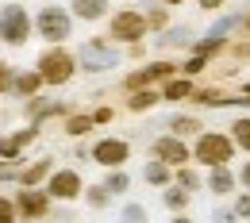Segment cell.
<instances>
[{
	"mask_svg": "<svg viewBox=\"0 0 250 223\" xmlns=\"http://www.w3.org/2000/svg\"><path fill=\"white\" fill-rule=\"evenodd\" d=\"M35 69H39V77H42L46 89H65V85L81 73L77 50H73V46H42L39 58H35Z\"/></svg>",
	"mask_w": 250,
	"mask_h": 223,
	"instance_id": "6da1fadb",
	"label": "cell"
},
{
	"mask_svg": "<svg viewBox=\"0 0 250 223\" xmlns=\"http://www.w3.org/2000/svg\"><path fill=\"white\" fill-rule=\"evenodd\" d=\"M235 154H239V146H235L231 131H200L192 139V165H200V169L235 165Z\"/></svg>",
	"mask_w": 250,
	"mask_h": 223,
	"instance_id": "7a4b0ae2",
	"label": "cell"
},
{
	"mask_svg": "<svg viewBox=\"0 0 250 223\" xmlns=\"http://www.w3.org/2000/svg\"><path fill=\"white\" fill-rule=\"evenodd\" d=\"M73 50H77L81 73H108V69H116V65L127 58L124 46H116L108 35H89V39H81Z\"/></svg>",
	"mask_w": 250,
	"mask_h": 223,
	"instance_id": "3957f363",
	"label": "cell"
},
{
	"mask_svg": "<svg viewBox=\"0 0 250 223\" xmlns=\"http://www.w3.org/2000/svg\"><path fill=\"white\" fill-rule=\"evenodd\" d=\"M73 23L77 20L65 4H42L35 12V39H42V46H69Z\"/></svg>",
	"mask_w": 250,
	"mask_h": 223,
	"instance_id": "277c9868",
	"label": "cell"
},
{
	"mask_svg": "<svg viewBox=\"0 0 250 223\" xmlns=\"http://www.w3.org/2000/svg\"><path fill=\"white\" fill-rule=\"evenodd\" d=\"M104 35L116 42V46H135V42H146L150 39V27H146V12L127 4V8H116L104 23Z\"/></svg>",
	"mask_w": 250,
	"mask_h": 223,
	"instance_id": "5b68a950",
	"label": "cell"
},
{
	"mask_svg": "<svg viewBox=\"0 0 250 223\" xmlns=\"http://www.w3.org/2000/svg\"><path fill=\"white\" fill-rule=\"evenodd\" d=\"M35 39V12H27L23 4H4L0 8V42L12 50H23Z\"/></svg>",
	"mask_w": 250,
	"mask_h": 223,
	"instance_id": "8992f818",
	"label": "cell"
},
{
	"mask_svg": "<svg viewBox=\"0 0 250 223\" xmlns=\"http://www.w3.org/2000/svg\"><path fill=\"white\" fill-rule=\"evenodd\" d=\"M42 189L50 192L54 204H77V200H85V189H89V185H85L81 169H73V165H58Z\"/></svg>",
	"mask_w": 250,
	"mask_h": 223,
	"instance_id": "52a82bcc",
	"label": "cell"
},
{
	"mask_svg": "<svg viewBox=\"0 0 250 223\" xmlns=\"http://www.w3.org/2000/svg\"><path fill=\"white\" fill-rule=\"evenodd\" d=\"M150 158L166 162V165H173V169L192 165V142H188V139H177V135H169V131H162V135L150 139Z\"/></svg>",
	"mask_w": 250,
	"mask_h": 223,
	"instance_id": "ba28073f",
	"label": "cell"
},
{
	"mask_svg": "<svg viewBox=\"0 0 250 223\" xmlns=\"http://www.w3.org/2000/svg\"><path fill=\"white\" fill-rule=\"evenodd\" d=\"M12 200H16L20 220H23V223H42V220L54 216V200H50V192H46V189H16V192H12Z\"/></svg>",
	"mask_w": 250,
	"mask_h": 223,
	"instance_id": "9c48e42d",
	"label": "cell"
},
{
	"mask_svg": "<svg viewBox=\"0 0 250 223\" xmlns=\"http://www.w3.org/2000/svg\"><path fill=\"white\" fill-rule=\"evenodd\" d=\"M93 162L100 169H127L131 162V142L120 139V135H104L93 142Z\"/></svg>",
	"mask_w": 250,
	"mask_h": 223,
	"instance_id": "30bf717a",
	"label": "cell"
},
{
	"mask_svg": "<svg viewBox=\"0 0 250 223\" xmlns=\"http://www.w3.org/2000/svg\"><path fill=\"white\" fill-rule=\"evenodd\" d=\"M69 112H77L69 100H46V96H31V100H23V120L35 123V127H46L50 120H65Z\"/></svg>",
	"mask_w": 250,
	"mask_h": 223,
	"instance_id": "8fae6325",
	"label": "cell"
},
{
	"mask_svg": "<svg viewBox=\"0 0 250 223\" xmlns=\"http://www.w3.org/2000/svg\"><path fill=\"white\" fill-rule=\"evenodd\" d=\"M39 135H42V127H35V123H23L20 131L0 135V162H23L27 146H31Z\"/></svg>",
	"mask_w": 250,
	"mask_h": 223,
	"instance_id": "7c38bea8",
	"label": "cell"
},
{
	"mask_svg": "<svg viewBox=\"0 0 250 223\" xmlns=\"http://www.w3.org/2000/svg\"><path fill=\"white\" fill-rule=\"evenodd\" d=\"M204 189L216 200H231L239 192V169L235 165H219V169H204Z\"/></svg>",
	"mask_w": 250,
	"mask_h": 223,
	"instance_id": "4fadbf2b",
	"label": "cell"
},
{
	"mask_svg": "<svg viewBox=\"0 0 250 223\" xmlns=\"http://www.w3.org/2000/svg\"><path fill=\"white\" fill-rule=\"evenodd\" d=\"M54 169H58V165H54L50 154H42V158H35V162H23V165H20V177H16V189H42Z\"/></svg>",
	"mask_w": 250,
	"mask_h": 223,
	"instance_id": "5bb4252c",
	"label": "cell"
},
{
	"mask_svg": "<svg viewBox=\"0 0 250 223\" xmlns=\"http://www.w3.org/2000/svg\"><path fill=\"white\" fill-rule=\"evenodd\" d=\"M65 8L73 12L77 23H108V16L116 12L112 0H69Z\"/></svg>",
	"mask_w": 250,
	"mask_h": 223,
	"instance_id": "9a60e30c",
	"label": "cell"
},
{
	"mask_svg": "<svg viewBox=\"0 0 250 223\" xmlns=\"http://www.w3.org/2000/svg\"><path fill=\"white\" fill-rule=\"evenodd\" d=\"M162 131H169V135H177V139H188V142H192L200 131H208V127H204V120H200L196 112H173V116L166 120V127H162Z\"/></svg>",
	"mask_w": 250,
	"mask_h": 223,
	"instance_id": "2e32d148",
	"label": "cell"
},
{
	"mask_svg": "<svg viewBox=\"0 0 250 223\" xmlns=\"http://www.w3.org/2000/svg\"><path fill=\"white\" fill-rule=\"evenodd\" d=\"M158 93H162V104H188L192 93H196V81L185 77V73H177V77H173V81H166Z\"/></svg>",
	"mask_w": 250,
	"mask_h": 223,
	"instance_id": "e0dca14e",
	"label": "cell"
},
{
	"mask_svg": "<svg viewBox=\"0 0 250 223\" xmlns=\"http://www.w3.org/2000/svg\"><path fill=\"white\" fill-rule=\"evenodd\" d=\"M239 96L227 93V89H219V85H196V93L188 104H196V108H227V104H235Z\"/></svg>",
	"mask_w": 250,
	"mask_h": 223,
	"instance_id": "ac0fdd59",
	"label": "cell"
},
{
	"mask_svg": "<svg viewBox=\"0 0 250 223\" xmlns=\"http://www.w3.org/2000/svg\"><path fill=\"white\" fill-rule=\"evenodd\" d=\"M42 89H46V85H42V77H39V69H20V73H16V85H12V96H16V100H31V96H42Z\"/></svg>",
	"mask_w": 250,
	"mask_h": 223,
	"instance_id": "d6986e66",
	"label": "cell"
},
{
	"mask_svg": "<svg viewBox=\"0 0 250 223\" xmlns=\"http://www.w3.org/2000/svg\"><path fill=\"white\" fill-rule=\"evenodd\" d=\"M93 131H96L93 112H81V108H77V112H69L62 120V135H69V139H89Z\"/></svg>",
	"mask_w": 250,
	"mask_h": 223,
	"instance_id": "ffe728a7",
	"label": "cell"
},
{
	"mask_svg": "<svg viewBox=\"0 0 250 223\" xmlns=\"http://www.w3.org/2000/svg\"><path fill=\"white\" fill-rule=\"evenodd\" d=\"M192 42H196V35H192V27H185V23H177V27L158 35V46H162V50H192Z\"/></svg>",
	"mask_w": 250,
	"mask_h": 223,
	"instance_id": "44dd1931",
	"label": "cell"
},
{
	"mask_svg": "<svg viewBox=\"0 0 250 223\" xmlns=\"http://www.w3.org/2000/svg\"><path fill=\"white\" fill-rule=\"evenodd\" d=\"M158 104H162L158 89H139V93H127V100H124V108L131 116H146V112H154Z\"/></svg>",
	"mask_w": 250,
	"mask_h": 223,
	"instance_id": "7402d4cb",
	"label": "cell"
},
{
	"mask_svg": "<svg viewBox=\"0 0 250 223\" xmlns=\"http://www.w3.org/2000/svg\"><path fill=\"white\" fill-rule=\"evenodd\" d=\"M143 181L150 189H169L173 185V165H166V162H158V158L143 162Z\"/></svg>",
	"mask_w": 250,
	"mask_h": 223,
	"instance_id": "603a6c76",
	"label": "cell"
},
{
	"mask_svg": "<svg viewBox=\"0 0 250 223\" xmlns=\"http://www.w3.org/2000/svg\"><path fill=\"white\" fill-rule=\"evenodd\" d=\"M162 208L169 212V216H181L192 208V192L181 189V185H169V189H162Z\"/></svg>",
	"mask_w": 250,
	"mask_h": 223,
	"instance_id": "cb8c5ba5",
	"label": "cell"
},
{
	"mask_svg": "<svg viewBox=\"0 0 250 223\" xmlns=\"http://www.w3.org/2000/svg\"><path fill=\"white\" fill-rule=\"evenodd\" d=\"M173 185H181V189H188L192 196L204 189V169L200 165H181V169H173Z\"/></svg>",
	"mask_w": 250,
	"mask_h": 223,
	"instance_id": "d4e9b609",
	"label": "cell"
},
{
	"mask_svg": "<svg viewBox=\"0 0 250 223\" xmlns=\"http://www.w3.org/2000/svg\"><path fill=\"white\" fill-rule=\"evenodd\" d=\"M146 12V27H150V35H162L173 27V12L169 8H162V4H150V8H143Z\"/></svg>",
	"mask_w": 250,
	"mask_h": 223,
	"instance_id": "484cf974",
	"label": "cell"
},
{
	"mask_svg": "<svg viewBox=\"0 0 250 223\" xmlns=\"http://www.w3.org/2000/svg\"><path fill=\"white\" fill-rule=\"evenodd\" d=\"M112 200H116V196L104 189V181H96V185L85 189V200H81V204H85V208H93V212H104V208H112Z\"/></svg>",
	"mask_w": 250,
	"mask_h": 223,
	"instance_id": "4316f807",
	"label": "cell"
},
{
	"mask_svg": "<svg viewBox=\"0 0 250 223\" xmlns=\"http://www.w3.org/2000/svg\"><path fill=\"white\" fill-rule=\"evenodd\" d=\"M227 131H231V139H235L239 154H247V158H250V116H235Z\"/></svg>",
	"mask_w": 250,
	"mask_h": 223,
	"instance_id": "83f0119b",
	"label": "cell"
},
{
	"mask_svg": "<svg viewBox=\"0 0 250 223\" xmlns=\"http://www.w3.org/2000/svg\"><path fill=\"white\" fill-rule=\"evenodd\" d=\"M104 189L112 192V196L131 192V173H127V169H104Z\"/></svg>",
	"mask_w": 250,
	"mask_h": 223,
	"instance_id": "f1b7e54d",
	"label": "cell"
},
{
	"mask_svg": "<svg viewBox=\"0 0 250 223\" xmlns=\"http://www.w3.org/2000/svg\"><path fill=\"white\" fill-rule=\"evenodd\" d=\"M120 223H150L146 204H139V200H127L124 208H120Z\"/></svg>",
	"mask_w": 250,
	"mask_h": 223,
	"instance_id": "f546056e",
	"label": "cell"
},
{
	"mask_svg": "<svg viewBox=\"0 0 250 223\" xmlns=\"http://www.w3.org/2000/svg\"><path fill=\"white\" fill-rule=\"evenodd\" d=\"M208 65H212V58H204V54H188L185 62H181V73H185V77H192V81H196V77H200V73H204Z\"/></svg>",
	"mask_w": 250,
	"mask_h": 223,
	"instance_id": "4dcf8cb0",
	"label": "cell"
},
{
	"mask_svg": "<svg viewBox=\"0 0 250 223\" xmlns=\"http://www.w3.org/2000/svg\"><path fill=\"white\" fill-rule=\"evenodd\" d=\"M223 58H235V62H247V58H250V39H247V35H239V39H231V42H227V54H223Z\"/></svg>",
	"mask_w": 250,
	"mask_h": 223,
	"instance_id": "1f68e13d",
	"label": "cell"
},
{
	"mask_svg": "<svg viewBox=\"0 0 250 223\" xmlns=\"http://www.w3.org/2000/svg\"><path fill=\"white\" fill-rule=\"evenodd\" d=\"M16 73H20L16 65L0 58V96H12V85H16Z\"/></svg>",
	"mask_w": 250,
	"mask_h": 223,
	"instance_id": "d6a6232c",
	"label": "cell"
},
{
	"mask_svg": "<svg viewBox=\"0 0 250 223\" xmlns=\"http://www.w3.org/2000/svg\"><path fill=\"white\" fill-rule=\"evenodd\" d=\"M0 223H23V220H20L16 200H12V196H4V192H0Z\"/></svg>",
	"mask_w": 250,
	"mask_h": 223,
	"instance_id": "836d02e7",
	"label": "cell"
},
{
	"mask_svg": "<svg viewBox=\"0 0 250 223\" xmlns=\"http://www.w3.org/2000/svg\"><path fill=\"white\" fill-rule=\"evenodd\" d=\"M231 204H235V216H239L243 223H250V192L239 189L235 196H231Z\"/></svg>",
	"mask_w": 250,
	"mask_h": 223,
	"instance_id": "e575fe53",
	"label": "cell"
},
{
	"mask_svg": "<svg viewBox=\"0 0 250 223\" xmlns=\"http://www.w3.org/2000/svg\"><path fill=\"white\" fill-rule=\"evenodd\" d=\"M93 120H96V127H108V123L116 120V108H112V104H96V108H93Z\"/></svg>",
	"mask_w": 250,
	"mask_h": 223,
	"instance_id": "d590c367",
	"label": "cell"
},
{
	"mask_svg": "<svg viewBox=\"0 0 250 223\" xmlns=\"http://www.w3.org/2000/svg\"><path fill=\"white\" fill-rule=\"evenodd\" d=\"M212 223H243L235 216V204H219L216 212H212Z\"/></svg>",
	"mask_w": 250,
	"mask_h": 223,
	"instance_id": "8d00e7d4",
	"label": "cell"
},
{
	"mask_svg": "<svg viewBox=\"0 0 250 223\" xmlns=\"http://www.w3.org/2000/svg\"><path fill=\"white\" fill-rule=\"evenodd\" d=\"M196 8H200L204 16H219V12L227 8V0H196Z\"/></svg>",
	"mask_w": 250,
	"mask_h": 223,
	"instance_id": "74e56055",
	"label": "cell"
},
{
	"mask_svg": "<svg viewBox=\"0 0 250 223\" xmlns=\"http://www.w3.org/2000/svg\"><path fill=\"white\" fill-rule=\"evenodd\" d=\"M124 54L131 62H146V42H135V46H124Z\"/></svg>",
	"mask_w": 250,
	"mask_h": 223,
	"instance_id": "f35d334b",
	"label": "cell"
},
{
	"mask_svg": "<svg viewBox=\"0 0 250 223\" xmlns=\"http://www.w3.org/2000/svg\"><path fill=\"white\" fill-rule=\"evenodd\" d=\"M235 169H239V189H247V192H250V158H247V162H239Z\"/></svg>",
	"mask_w": 250,
	"mask_h": 223,
	"instance_id": "ab89813d",
	"label": "cell"
},
{
	"mask_svg": "<svg viewBox=\"0 0 250 223\" xmlns=\"http://www.w3.org/2000/svg\"><path fill=\"white\" fill-rule=\"evenodd\" d=\"M243 35H247V39H250V4H247V8H243Z\"/></svg>",
	"mask_w": 250,
	"mask_h": 223,
	"instance_id": "60d3db41",
	"label": "cell"
},
{
	"mask_svg": "<svg viewBox=\"0 0 250 223\" xmlns=\"http://www.w3.org/2000/svg\"><path fill=\"white\" fill-rule=\"evenodd\" d=\"M158 4H162V8H169V12H173V8H181V4H188V0H158Z\"/></svg>",
	"mask_w": 250,
	"mask_h": 223,
	"instance_id": "b9f144b4",
	"label": "cell"
},
{
	"mask_svg": "<svg viewBox=\"0 0 250 223\" xmlns=\"http://www.w3.org/2000/svg\"><path fill=\"white\" fill-rule=\"evenodd\" d=\"M169 223H196V220H192L188 212H181V216H169Z\"/></svg>",
	"mask_w": 250,
	"mask_h": 223,
	"instance_id": "7bdbcfd3",
	"label": "cell"
},
{
	"mask_svg": "<svg viewBox=\"0 0 250 223\" xmlns=\"http://www.w3.org/2000/svg\"><path fill=\"white\" fill-rule=\"evenodd\" d=\"M239 96H247V100H250V81H243V85H239Z\"/></svg>",
	"mask_w": 250,
	"mask_h": 223,
	"instance_id": "ee69618b",
	"label": "cell"
},
{
	"mask_svg": "<svg viewBox=\"0 0 250 223\" xmlns=\"http://www.w3.org/2000/svg\"><path fill=\"white\" fill-rule=\"evenodd\" d=\"M42 223H58V220H54V216H50V220H42Z\"/></svg>",
	"mask_w": 250,
	"mask_h": 223,
	"instance_id": "f6af8a7d",
	"label": "cell"
}]
</instances>
